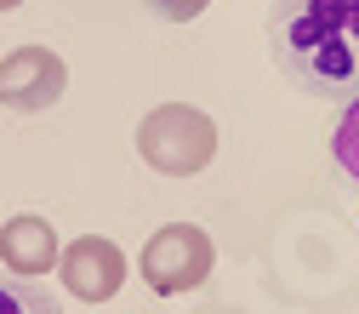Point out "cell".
I'll return each instance as SVG.
<instances>
[{
  "label": "cell",
  "instance_id": "6da1fadb",
  "mask_svg": "<svg viewBox=\"0 0 359 314\" xmlns=\"http://www.w3.org/2000/svg\"><path fill=\"white\" fill-rule=\"evenodd\" d=\"M268 58L320 103L359 98V0H274Z\"/></svg>",
  "mask_w": 359,
  "mask_h": 314
},
{
  "label": "cell",
  "instance_id": "7a4b0ae2",
  "mask_svg": "<svg viewBox=\"0 0 359 314\" xmlns=\"http://www.w3.org/2000/svg\"><path fill=\"white\" fill-rule=\"evenodd\" d=\"M137 155L160 177H194L217 160V120L189 103H160L137 126Z\"/></svg>",
  "mask_w": 359,
  "mask_h": 314
},
{
  "label": "cell",
  "instance_id": "3957f363",
  "mask_svg": "<svg viewBox=\"0 0 359 314\" xmlns=\"http://www.w3.org/2000/svg\"><path fill=\"white\" fill-rule=\"evenodd\" d=\"M137 268H143V286L154 297H189V292H200L211 280L217 246H211V235L200 223H165V229L149 235Z\"/></svg>",
  "mask_w": 359,
  "mask_h": 314
},
{
  "label": "cell",
  "instance_id": "277c9868",
  "mask_svg": "<svg viewBox=\"0 0 359 314\" xmlns=\"http://www.w3.org/2000/svg\"><path fill=\"white\" fill-rule=\"evenodd\" d=\"M63 86H69V69L52 46H18L0 58V109L12 115H40V109H57L63 103Z\"/></svg>",
  "mask_w": 359,
  "mask_h": 314
},
{
  "label": "cell",
  "instance_id": "5b68a950",
  "mask_svg": "<svg viewBox=\"0 0 359 314\" xmlns=\"http://www.w3.org/2000/svg\"><path fill=\"white\" fill-rule=\"evenodd\" d=\"M57 280L80 303H109L126 286V251L114 240H103V235H80V240H69L57 251Z\"/></svg>",
  "mask_w": 359,
  "mask_h": 314
},
{
  "label": "cell",
  "instance_id": "8992f818",
  "mask_svg": "<svg viewBox=\"0 0 359 314\" xmlns=\"http://www.w3.org/2000/svg\"><path fill=\"white\" fill-rule=\"evenodd\" d=\"M57 251H63V240H57V229H52L46 217L23 211V217L0 223V263H6V275L40 280V275H52V268H57Z\"/></svg>",
  "mask_w": 359,
  "mask_h": 314
},
{
  "label": "cell",
  "instance_id": "52a82bcc",
  "mask_svg": "<svg viewBox=\"0 0 359 314\" xmlns=\"http://www.w3.org/2000/svg\"><path fill=\"white\" fill-rule=\"evenodd\" d=\"M0 314H63V303L40 286V280L0 275Z\"/></svg>",
  "mask_w": 359,
  "mask_h": 314
},
{
  "label": "cell",
  "instance_id": "ba28073f",
  "mask_svg": "<svg viewBox=\"0 0 359 314\" xmlns=\"http://www.w3.org/2000/svg\"><path fill=\"white\" fill-rule=\"evenodd\" d=\"M211 0H143V12H154L160 23H194Z\"/></svg>",
  "mask_w": 359,
  "mask_h": 314
},
{
  "label": "cell",
  "instance_id": "9c48e42d",
  "mask_svg": "<svg viewBox=\"0 0 359 314\" xmlns=\"http://www.w3.org/2000/svg\"><path fill=\"white\" fill-rule=\"evenodd\" d=\"M18 6H23V0H0V12H18Z\"/></svg>",
  "mask_w": 359,
  "mask_h": 314
}]
</instances>
